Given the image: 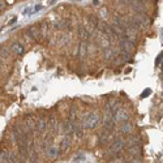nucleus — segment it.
Wrapping results in <instances>:
<instances>
[{
  "instance_id": "ddd939ff",
  "label": "nucleus",
  "mask_w": 163,
  "mask_h": 163,
  "mask_svg": "<svg viewBox=\"0 0 163 163\" xmlns=\"http://www.w3.org/2000/svg\"><path fill=\"white\" fill-rule=\"evenodd\" d=\"M103 124H105V128H106V131H112L113 129V127H115V120H113V117L112 115L111 116H108L105 119V121H103Z\"/></svg>"
},
{
  "instance_id": "aec40b11",
  "label": "nucleus",
  "mask_w": 163,
  "mask_h": 163,
  "mask_svg": "<svg viewBox=\"0 0 163 163\" xmlns=\"http://www.w3.org/2000/svg\"><path fill=\"white\" fill-rule=\"evenodd\" d=\"M89 24L91 25V28H98V24H99V20L95 16H90L89 17Z\"/></svg>"
},
{
  "instance_id": "f03ea898",
  "label": "nucleus",
  "mask_w": 163,
  "mask_h": 163,
  "mask_svg": "<svg viewBox=\"0 0 163 163\" xmlns=\"http://www.w3.org/2000/svg\"><path fill=\"white\" fill-rule=\"evenodd\" d=\"M119 46H120V51L123 54H125V55L129 56L131 54L135 52V43L132 41H129L127 37L123 35L121 38H119Z\"/></svg>"
},
{
  "instance_id": "a211bd4d",
  "label": "nucleus",
  "mask_w": 163,
  "mask_h": 163,
  "mask_svg": "<svg viewBox=\"0 0 163 163\" xmlns=\"http://www.w3.org/2000/svg\"><path fill=\"white\" fill-rule=\"evenodd\" d=\"M132 129H133L132 123H129V121H124V123H123V125H121V132L123 133H131Z\"/></svg>"
},
{
  "instance_id": "473e14b6",
  "label": "nucleus",
  "mask_w": 163,
  "mask_h": 163,
  "mask_svg": "<svg viewBox=\"0 0 163 163\" xmlns=\"http://www.w3.org/2000/svg\"><path fill=\"white\" fill-rule=\"evenodd\" d=\"M13 2H14V0H7V3H8V4H12Z\"/></svg>"
},
{
  "instance_id": "4468645a",
  "label": "nucleus",
  "mask_w": 163,
  "mask_h": 163,
  "mask_svg": "<svg viewBox=\"0 0 163 163\" xmlns=\"http://www.w3.org/2000/svg\"><path fill=\"white\" fill-rule=\"evenodd\" d=\"M73 133L77 136V137H82L83 136V127H82V123H75L73 125Z\"/></svg>"
},
{
  "instance_id": "9d476101",
  "label": "nucleus",
  "mask_w": 163,
  "mask_h": 163,
  "mask_svg": "<svg viewBox=\"0 0 163 163\" xmlns=\"http://www.w3.org/2000/svg\"><path fill=\"white\" fill-rule=\"evenodd\" d=\"M133 4V11L137 12V13H145V6L144 3H141L140 0H135V2H132Z\"/></svg>"
},
{
  "instance_id": "7ed1b4c3",
  "label": "nucleus",
  "mask_w": 163,
  "mask_h": 163,
  "mask_svg": "<svg viewBox=\"0 0 163 163\" xmlns=\"http://www.w3.org/2000/svg\"><path fill=\"white\" fill-rule=\"evenodd\" d=\"M112 117L115 121L119 123H124L129 120V113L127 112V110H123V108H117V110L112 113Z\"/></svg>"
},
{
  "instance_id": "9b49d317",
  "label": "nucleus",
  "mask_w": 163,
  "mask_h": 163,
  "mask_svg": "<svg viewBox=\"0 0 163 163\" xmlns=\"http://www.w3.org/2000/svg\"><path fill=\"white\" fill-rule=\"evenodd\" d=\"M71 137L67 136V137H64L63 138V141H61V144H60V149H59V151H67L69 147H71Z\"/></svg>"
},
{
  "instance_id": "393cba45",
  "label": "nucleus",
  "mask_w": 163,
  "mask_h": 163,
  "mask_svg": "<svg viewBox=\"0 0 163 163\" xmlns=\"http://www.w3.org/2000/svg\"><path fill=\"white\" fill-rule=\"evenodd\" d=\"M43 8V6H42V4H38V6H35V7H34L33 9H31V13H35V12H39V11H41V9Z\"/></svg>"
},
{
  "instance_id": "4be33fe9",
  "label": "nucleus",
  "mask_w": 163,
  "mask_h": 163,
  "mask_svg": "<svg viewBox=\"0 0 163 163\" xmlns=\"http://www.w3.org/2000/svg\"><path fill=\"white\" fill-rule=\"evenodd\" d=\"M105 59H113V54L110 47L105 48Z\"/></svg>"
},
{
  "instance_id": "b1692460",
  "label": "nucleus",
  "mask_w": 163,
  "mask_h": 163,
  "mask_svg": "<svg viewBox=\"0 0 163 163\" xmlns=\"http://www.w3.org/2000/svg\"><path fill=\"white\" fill-rule=\"evenodd\" d=\"M0 54H2L3 56H6V57H9V51H8L7 47H2V48H0Z\"/></svg>"
},
{
  "instance_id": "f257e3e1",
  "label": "nucleus",
  "mask_w": 163,
  "mask_h": 163,
  "mask_svg": "<svg viewBox=\"0 0 163 163\" xmlns=\"http://www.w3.org/2000/svg\"><path fill=\"white\" fill-rule=\"evenodd\" d=\"M101 121V116L98 115L97 112H90L83 117V121H82V127L86 128V129H94V128L98 127Z\"/></svg>"
},
{
  "instance_id": "7c9ffc66",
  "label": "nucleus",
  "mask_w": 163,
  "mask_h": 163,
  "mask_svg": "<svg viewBox=\"0 0 163 163\" xmlns=\"http://www.w3.org/2000/svg\"><path fill=\"white\" fill-rule=\"evenodd\" d=\"M16 21H17V17H16V16H14V17H13V18L11 20V21H9V22H8V24H9V25H12V24H14V22H16Z\"/></svg>"
},
{
  "instance_id": "20e7f679",
  "label": "nucleus",
  "mask_w": 163,
  "mask_h": 163,
  "mask_svg": "<svg viewBox=\"0 0 163 163\" xmlns=\"http://www.w3.org/2000/svg\"><path fill=\"white\" fill-rule=\"evenodd\" d=\"M20 146V154L22 157H29V141H28V136H24L18 142Z\"/></svg>"
},
{
  "instance_id": "5701e85b",
  "label": "nucleus",
  "mask_w": 163,
  "mask_h": 163,
  "mask_svg": "<svg viewBox=\"0 0 163 163\" xmlns=\"http://www.w3.org/2000/svg\"><path fill=\"white\" fill-rule=\"evenodd\" d=\"M30 163H38V153L34 150L30 154Z\"/></svg>"
},
{
  "instance_id": "1a4fd4ad",
  "label": "nucleus",
  "mask_w": 163,
  "mask_h": 163,
  "mask_svg": "<svg viewBox=\"0 0 163 163\" xmlns=\"http://www.w3.org/2000/svg\"><path fill=\"white\" fill-rule=\"evenodd\" d=\"M47 125H48L47 119H44V117H41V119L38 120V123H37V131H38L39 133H44V132H46Z\"/></svg>"
},
{
  "instance_id": "cd10ccee",
  "label": "nucleus",
  "mask_w": 163,
  "mask_h": 163,
  "mask_svg": "<svg viewBox=\"0 0 163 163\" xmlns=\"http://www.w3.org/2000/svg\"><path fill=\"white\" fill-rule=\"evenodd\" d=\"M137 141H138V138H137V137H132L131 140H129V142H131V144H135V145L137 144Z\"/></svg>"
},
{
  "instance_id": "6e6552de",
  "label": "nucleus",
  "mask_w": 163,
  "mask_h": 163,
  "mask_svg": "<svg viewBox=\"0 0 163 163\" xmlns=\"http://www.w3.org/2000/svg\"><path fill=\"white\" fill-rule=\"evenodd\" d=\"M86 55H87V43L85 41H81L80 46H78V56L81 59H85Z\"/></svg>"
},
{
  "instance_id": "39448f33",
  "label": "nucleus",
  "mask_w": 163,
  "mask_h": 163,
  "mask_svg": "<svg viewBox=\"0 0 163 163\" xmlns=\"http://www.w3.org/2000/svg\"><path fill=\"white\" fill-rule=\"evenodd\" d=\"M124 146H125V141L123 140V138H117L110 146V153H119L124 149Z\"/></svg>"
},
{
  "instance_id": "c756f323",
  "label": "nucleus",
  "mask_w": 163,
  "mask_h": 163,
  "mask_svg": "<svg viewBox=\"0 0 163 163\" xmlns=\"http://www.w3.org/2000/svg\"><path fill=\"white\" fill-rule=\"evenodd\" d=\"M132 163H142V162H141V159H140V158H138V157H136L135 159L132 161Z\"/></svg>"
},
{
  "instance_id": "dca6fc26",
  "label": "nucleus",
  "mask_w": 163,
  "mask_h": 163,
  "mask_svg": "<svg viewBox=\"0 0 163 163\" xmlns=\"http://www.w3.org/2000/svg\"><path fill=\"white\" fill-rule=\"evenodd\" d=\"M128 153H129V155H133V157H138L141 153V149L138 145H135V146H131L129 149H128Z\"/></svg>"
},
{
  "instance_id": "f8f14e48",
  "label": "nucleus",
  "mask_w": 163,
  "mask_h": 163,
  "mask_svg": "<svg viewBox=\"0 0 163 163\" xmlns=\"http://www.w3.org/2000/svg\"><path fill=\"white\" fill-rule=\"evenodd\" d=\"M29 35H30L33 39H35V41H38L39 38H41V34H39V28L33 25L29 28Z\"/></svg>"
},
{
  "instance_id": "6ab92c4d",
  "label": "nucleus",
  "mask_w": 163,
  "mask_h": 163,
  "mask_svg": "<svg viewBox=\"0 0 163 163\" xmlns=\"http://www.w3.org/2000/svg\"><path fill=\"white\" fill-rule=\"evenodd\" d=\"M78 35H80V38H82V39H86V38H89V35H90V33L87 31L86 28L80 26L78 28Z\"/></svg>"
},
{
  "instance_id": "f3484780",
  "label": "nucleus",
  "mask_w": 163,
  "mask_h": 163,
  "mask_svg": "<svg viewBox=\"0 0 163 163\" xmlns=\"http://www.w3.org/2000/svg\"><path fill=\"white\" fill-rule=\"evenodd\" d=\"M73 125H75V124H72L69 120L65 121V124H64V132L67 133V136H71L73 133Z\"/></svg>"
},
{
  "instance_id": "2eb2a0df",
  "label": "nucleus",
  "mask_w": 163,
  "mask_h": 163,
  "mask_svg": "<svg viewBox=\"0 0 163 163\" xmlns=\"http://www.w3.org/2000/svg\"><path fill=\"white\" fill-rule=\"evenodd\" d=\"M46 154L48 158H51V159H54V158H56L59 155V149L56 146H51V147H48L47 151H46Z\"/></svg>"
},
{
  "instance_id": "412c9836",
  "label": "nucleus",
  "mask_w": 163,
  "mask_h": 163,
  "mask_svg": "<svg viewBox=\"0 0 163 163\" xmlns=\"http://www.w3.org/2000/svg\"><path fill=\"white\" fill-rule=\"evenodd\" d=\"M0 163H8V153L0 151Z\"/></svg>"
},
{
  "instance_id": "423d86ee",
  "label": "nucleus",
  "mask_w": 163,
  "mask_h": 163,
  "mask_svg": "<svg viewBox=\"0 0 163 163\" xmlns=\"http://www.w3.org/2000/svg\"><path fill=\"white\" fill-rule=\"evenodd\" d=\"M11 51L17 56H21L24 54V46L20 42H13L11 46Z\"/></svg>"
},
{
  "instance_id": "bb28decb",
  "label": "nucleus",
  "mask_w": 163,
  "mask_h": 163,
  "mask_svg": "<svg viewBox=\"0 0 163 163\" xmlns=\"http://www.w3.org/2000/svg\"><path fill=\"white\" fill-rule=\"evenodd\" d=\"M54 125H55V117L51 116V117H50V127L54 128Z\"/></svg>"
},
{
  "instance_id": "a878e982",
  "label": "nucleus",
  "mask_w": 163,
  "mask_h": 163,
  "mask_svg": "<svg viewBox=\"0 0 163 163\" xmlns=\"http://www.w3.org/2000/svg\"><path fill=\"white\" fill-rule=\"evenodd\" d=\"M149 94H150V89H146V90H145L144 93H142V98H146Z\"/></svg>"
},
{
  "instance_id": "0eeeda50",
  "label": "nucleus",
  "mask_w": 163,
  "mask_h": 163,
  "mask_svg": "<svg viewBox=\"0 0 163 163\" xmlns=\"http://www.w3.org/2000/svg\"><path fill=\"white\" fill-rule=\"evenodd\" d=\"M135 18L141 24L142 28L146 26V25H149V22H150V18L146 16V13H137L136 16H135Z\"/></svg>"
},
{
  "instance_id": "2f4dec72",
  "label": "nucleus",
  "mask_w": 163,
  "mask_h": 163,
  "mask_svg": "<svg viewBox=\"0 0 163 163\" xmlns=\"http://www.w3.org/2000/svg\"><path fill=\"white\" fill-rule=\"evenodd\" d=\"M93 3H94L95 6H98V4H99V2H98V0H93Z\"/></svg>"
},
{
  "instance_id": "c85d7f7f",
  "label": "nucleus",
  "mask_w": 163,
  "mask_h": 163,
  "mask_svg": "<svg viewBox=\"0 0 163 163\" xmlns=\"http://www.w3.org/2000/svg\"><path fill=\"white\" fill-rule=\"evenodd\" d=\"M161 61H162V54H161V55H159V56H158V57H157V61H155V65H158V64H159Z\"/></svg>"
}]
</instances>
